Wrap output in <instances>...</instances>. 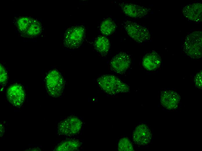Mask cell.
<instances>
[{
    "mask_svg": "<svg viewBox=\"0 0 202 151\" xmlns=\"http://www.w3.org/2000/svg\"><path fill=\"white\" fill-rule=\"evenodd\" d=\"M161 62L159 55L155 51H152L147 53L143 57L142 65L145 69L152 71L159 67Z\"/></svg>",
    "mask_w": 202,
    "mask_h": 151,
    "instance_id": "4fadbf2b",
    "label": "cell"
},
{
    "mask_svg": "<svg viewBox=\"0 0 202 151\" xmlns=\"http://www.w3.org/2000/svg\"><path fill=\"white\" fill-rule=\"evenodd\" d=\"M97 82L103 90L111 95L127 92L129 90L127 85L113 75H103L98 78Z\"/></svg>",
    "mask_w": 202,
    "mask_h": 151,
    "instance_id": "6da1fadb",
    "label": "cell"
},
{
    "mask_svg": "<svg viewBox=\"0 0 202 151\" xmlns=\"http://www.w3.org/2000/svg\"><path fill=\"white\" fill-rule=\"evenodd\" d=\"M202 5L201 3H194L187 5L182 9L186 18L196 23L202 22Z\"/></svg>",
    "mask_w": 202,
    "mask_h": 151,
    "instance_id": "30bf717a",
    "label": "cell"
},
{
    "mask_svg": "<svg viewBox=\"0 0 202 151\" xmlns=\"http://www.w3.org/2000/svg\"><path fill=\"white\" fill-rule=\"evenodd\" d=\"M82 125L81 120L75 116L68 117L60 122L58 126V132L61 135L70 136L78 133Z\"/></svg>",
    "mask_w": 202,
    "mask_h": 151,
    "instance_id": "8992f818",
    "label": "cell"
},
{
    "mask_svg": "<svg viewBox=\"0 0 202 151\" xmlns=\"http://www.w3.org/2000/svg\"><path fill=\"white\" fill-rule=\"evenodd\" d=\"M180 100V96L173 91L166 90L163 91L161 94V104L168 109H173L176 108Z\"/></svg>",
    "mask_w": 202,
    "mask_h": 151,
    "instance_id": "7c38bea8",
    "label": "cell"
},
{
    "mask_svg": "<svg viewBox=\"0 0 202 151\" xmlns=\"http://www.w3.org/2000/svg\"><path fill=\"white\" fill-rule=\"evenodd\" d=\"M194 82L196 87L200 89H202V71L198 73L195 76Z\"/></svg>",
    "mask_w": 202,
    "mask_h": 151,
    "instance_id": "44dd1931",
    "label": "cell"
},
{
    "mask_svg": "<svg viewBox=\"0 0 202 151\" xmlns=\"http://www.w3.org/2000/svg\"><path fill=\"white\" fill-rule=\"evenodd\" d=\"M95 47L97 51L102 55H106L108 52L110 48V43L106 37L101 36L96 39Z\"/></svg>",
    "mask_w": 202,
    "mask_h": 151,
    "instance_id": "9a60e30c",
    "label": "cell"
},
{
    "mask_svg": "<svg viewBox=\"0 0 202 151\" xmlns=\"http://www.w3.org/2000/svg\"><path fill=\"white\" fill-rule=\"evenodd\" d=\"M131 64L129 56L126 53L120 52L115 56L110 62L111 70L117 74L124 73Z\"/></svg>",
    "mask_w": 202,
    "mask_h": 151,
    "instance_id": "52a82bcc",
    "label": "cell"
},
{
    "mask_svg": "<svg viewBox=\"0 0 202 151\" xmlns=\"http://www.w3.org/2000/svg\"><path fill=\"white\" fill-rule=\"evenodd\" d=\"M116 28V25L114 21L110 18H108L102 23L100 29L103 35H109L114 32Z\"/></svg>",
    "mask_w": 202,
    "mask_h": 151,
    "instance_id": "e0dca14e",
    "label": "cell"
},
{
    "mask_svg": "<svg viewBox=\"0 0 202 151\" xmlns=\"http://www.w3.org/2000/svg\"><path fill=\"white\" fill-rule=\"evenodd\" d=\"M152 137L151 131L145 125H138L135 129L133 134L134 142L138 145H145L150 142Z\"/></svg>",
    "mask_w": 202,
    "mask_h": 151,
    "instance_id": "8fae6325",
    "label": "cell"
},
{
    "mask_svg": "<svg viewBox=\"0 0 202 151\" xmlns=\"http://www.w3.org/2000/svg\"><path fill=\"white\" fill-rule=\"evenodd\" d=\"M7 97L9 101L13 106L19 107L24 102L25 94L21 86L14 84L8 88L7 92Z\"/></svg>",
    "mask_w": 202,
    "mask_h": 151,
    "instance_id": "9c48e42d",
    "label": "cell"
},
{
    "mask_svg": "<svg viewBox=\"0 0 202 151\" xmlns=\"http://www.w3.org/2000/svg\"><path fill=\"white\" fill-rule=\"evenodd\" d=\"M202 33L200 30L191 33L185 38L183 49L185 53L192 58H199L202 56Z\"/></svg>",
    "mask_w": 202,
    "mask_h": 151,
    "instance_id": "7a4b0ae2",
    "label": "cell"
},
{
    "mask_svg": "<svg viewBox=\"0 0 202 151\" xmlns=\"http://www.w3.org/2000/svg\"><path fill=\"white\" fill-rule=\"evenodd\" d=\"M118 150L119 151H134L131 142L128 139L125 138L120 140L118 142Z\"/></svg>",
    "mask_w": 202,
    "mask_h": 151,
    "instance_id": "d6986e66",
    "label": "cell"
},
{
    "mask_svg": "<svg viewBox=\"0 0 202 151\" xmlns=\"http://www.w3.org/2000/svg\"><path fill=\"white\" fill-rule=\"evenodd\" d=\"M64 86L63 79L59 72L53 70L48 73L46 78V87L49 95L55 97L60 96Z\"/></svg>",
    "mask_w": 202,
    "mask_h": 151,
    "instance_id": "3957f363",
    "label": "cell"
},
{
    "mask_svg": "<svg viewBox=\"0 0 202 151\" xmlns=\"http://www.w3.org/2000/svg\"><path fill=\"white\" fill-rule=\"evenodd\" d=\"M79 141L75 140H66L61 143L55 149V151H75L77 150L81 145Z\"/></svg>",
    "mask_w": 202,
    "mask_h": 151,
    "instance_id": "2e32d148",
    "label": "cell"
},
{
    "mask_svg": "<svg viewBox=\"0 0 202 151\" xmlns=\"http://www.w3.org/2000/svg\"><path fill=\"white\" fill-rule=\"evenodd\" d=\"M7 73L3 66L0 64V83L2 84L6 83L7 80Z\"/></svg>",
    "mask_w": 202,
    "mask_h": 151,
    "instance_id": "ffe728a7",
    "label": "cell"
},
{
    "mask_svg": "<svg viewBox=\"0 0 202 151\" xmlns=\"http://www.w3.org/2000/svg\"><path fill=\"white\" fill-rule=\"evenodd\" d=\"M123 12L132 18H140L147 16L151 9L144 6L131 3H122L119 4Z\"/></svg>",
    "mask_w": 202,
    "mask_h": 151,
    "instance_id": "ba28073f",
    "label": "cell"
},
{
    "mask_svg": "<svg viewBox=\"0 0 202 151\" xmlns=\"http://www.w3.org/2000/svg\"><path fill=\"white\" fill-rule=\"evenodd\" d=\"M85 29L81 26H72L66 31L64 44L70 49H75L80 46L84 38Z\"/></svg>",
    "mask_w": 202,
    "mask_h": 151,
    "instance_id": "5b68a950",
    "label": "cell"
},
{
    "mask_svg": "<svg viewBox=\"0 0 202 151\" xmlns=\"http://www.w3.org/2000/svg\"><path fill=\"white\" fill-rule=\"evenodd\" d=\"M32 18L22 17L19 18L17 21V26L18 30L22 34L24 33L31 22Z\"/></svg>",
    "mask_w": 202,
    "mask_h": 151,
    "instance_id": "ac0fdd59",
    "label": "cell"
},
{
    "mask_svg": "<svg viewBox=\"0 0 202 151\" xmlns=\"http://www.w3.org/2000/svg\"><path fill=\"white\" fill-rule=\"evenodd\" d=\"M124 27L129 36L137 42H146L150 39L151 35L148 29L136 22L127 21L124 23Z\"/></svg>",
    "mask_w": 202,
    "mask_h": 151,
    "instance_id": "277c9868",
    "label": "cell"
},
{
    "mask_svg": "<svg viewBox=\"0 0 202 151\" xmlns=\"http://www.w3.org/2000/svg\"><path fill=\"white\" fill-rule=\"evenodd\" d=\"M42 30L41 23L37 20L32 18L26 31L22 34L27 37H33L39 35Z\"/></svg>",
    "mask_w": 202,
    "mask_h": 151,
    "instance_id": "5bb4252c",
    "label": "cell"
}]
</instances>
